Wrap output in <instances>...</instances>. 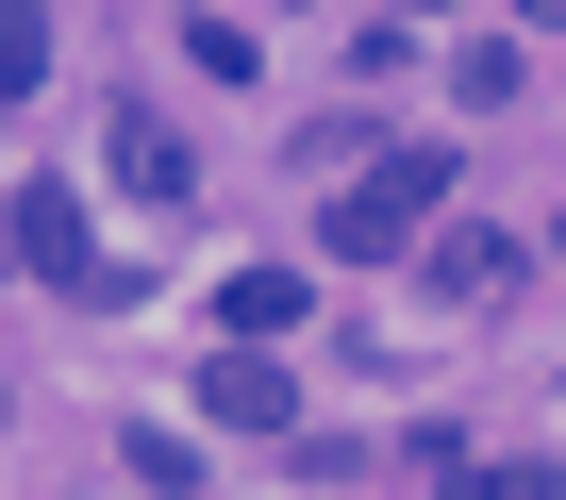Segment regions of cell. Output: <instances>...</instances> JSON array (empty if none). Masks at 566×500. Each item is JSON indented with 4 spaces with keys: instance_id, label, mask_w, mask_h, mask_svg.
Here are the masks:
<instances>
[{
    "instance_id": "cell-2",
    "label": "cell",
    "mask_w": 566,
    "mask_h": 500,
    "mask_svg": "<svg viewBox=\"0 0 566 500\" xmlns=\"http://www.w3.org/2000/svg\"><path fill=\"white\" fill-rule=\"evenodd\" d=\"M0 268H18V284H101L84 200H67V184H18V200H0Z\"/></svg>"
},
{
    "instance_id": "cell-1",
    "label": "cell",
    "mask_w": 566,
    "mask_h": 500,
    "mask_svg": "<svg viewBox=\"0 0 566 500\" xmlns=\"http://www.w3.org/2000/svg\"><path fill=\"white\" fill-rule=\"evenodd\" d=\"M433 200H450V150H384V167H350L317 200V250H334V268H400Z\"/></svg>"
},
{
    "instance_id": "cell-4",
    "label": "cell",
    "mask_w": 566,
    "mask_h": 500,
    "mask_svg": "<svg viewBox=\"0 0 566 500\" xmlns=\"http://www.w3.org/2000/svg\"><path fill=\"white\" fill-rule=\"evenodd\" d=\"M301 317H317V284H301V268H233V284H217V334H233V351L301 334Z\"/></svg>"
},
{
    "instance_id": "cell-6",
    "label": "cell",
    "mask_w": 566,
    "mask_h": 500,
    "mask_svg": "<svg viewBox=\"0 0 566 500\" xmlns=\"http://www.w3.org/2000/svg\"><path fill=\"white\" fill-rule=\"evenodd\" d=\"M51 84V0H0V117Z\"/></svg>"
},
{
    "instance_id": "cell-8",
    "label": "cell",
    "mask_w": 566,
    "mask_h": 500,
    "mask_svg": "<svg viewBox=\"0 0 566 500\" xmlns=\"http://www.w3.org/2000/svg\"><path fill=\"white\" fill-rule=\"evenodd\" d=\"M533 18H549V34H566V0H533Z\"/></svg>"
},
{
    "instance_id": "cell-3",
    "label": "cell",
    "mask_w": 566,
    "mask_h": 500,
    "mask_svg": "<svg viewBox=\"0 0 566 500\" xmlns=\"http://www.w3.org/2000/svg\"><path fill=\"white\" fill-rule=\"evenodd\" d=\"M101 150H117V184H134V200H167V217L200 200V150H184V134H167L150 101H117V134H101Z\"/></svg>"
},
{
    "instance_id": "cell-9",
    "label": "cell",
    "mask_w": 566,
    "mask_h": 500,
    "mask_svg": "<svg viewBox=\"0 0 566 500\" xmlns=\"http://www.w3.org/2000/svg\"><path fill=\"white\" fill-rule=\"evenodd\" d=\"M417 18H450V0H417Z\"/></svg>"
},
{
    "instance_id": "cell-5",
    "label": "cell",
    "mask_w": 566,
    "mask_h": 500,
    "mask_svg": "<svg viewBox=\"0 0 566 500\" xmlns=\"http://www.w3.org/2000/svg\"><path fill=\"white\" fill-rule=\"evenodd\" d=\"M200 417H233V434H283V417H301V384H283L266 351H217V367H200Z\"/></svg>"
},
{
    "instance_id": "cell-7",
    "label": "cell",
    "mask_w": 566,
    "mask_h": 500,
    "mask_svg": "<svg viewBox=\"0 0 566 500\" xmlns=\"http://www.w3.org/2000/svg\"><path fill=\"white\" fill-rule=\"evenodd\" d=\"M500 284H516L500 233H433V301H500Z\"/></svg>"
}]
</instances>
